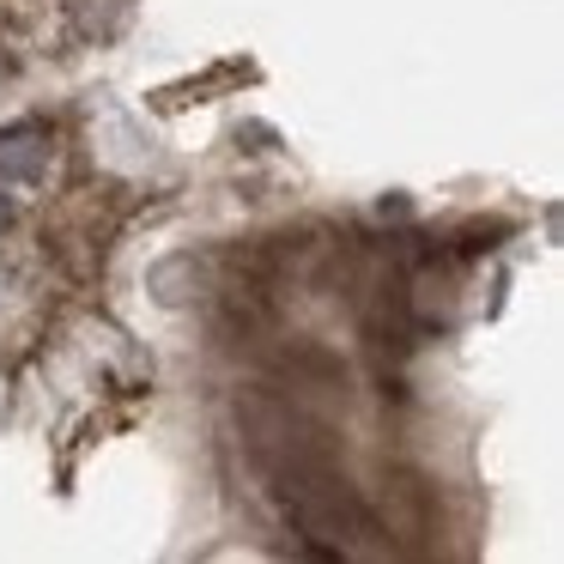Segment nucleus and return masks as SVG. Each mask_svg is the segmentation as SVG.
Instances as JSON below:
<instances>
[{
	"instance_id": "1",
	"label": "nucleus",
	"mask_w": 564,
	"mask_h": 564,
	"mask_svg": "<svg viewBox=\"0 0 564 564\" xmlns=\"http://www.w3.org/2000/svg\"><path fill=\"white\" fill-rule=\"evenodd\" d=\"M43 164H50V147H37L31 128H13L0 140V183H37Z\"/></svg>"
},
{
	"instance_id": "2",
	"label": "nucleus",
	"mask_w": 564,
	"mask_h": 564,
	"mask_svg": "<svg viewBox=\"0 0 564 564\" xmlns=\"http://www.w3.org/2000/svg\"><path fill=\"white\" fill-rule=\"evenodd\" d=\"M13 231V200H7V188H0V237Z\"/></svg>"
}]
</instances>
